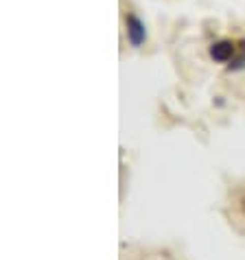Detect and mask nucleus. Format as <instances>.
I'll list each match as a JSON object with an SVG mask.
<instances>
[{"instance_id":"f03ea898","label":"nucleus","mask_w":245,"mask_h":260,"mask_svg":"<svg viewBox=\"0 0 245 260\" xmlns=\"http://www.w3.org/2000/svg\"><path fill=\"white\" fill-rule=\"evenodd\" d=\"M210 57L215 61H219V63L230 61L234 57V44H232V42H228V40L215 42V44L210 46Z\"/></svg>"},{"instance_id":"7ed1b4c3","label":"nucleus","mask_w":245,"mask_h":260,"mask_svg":"<svg viewBox=\"0 0 245 260\" xmlns=\"http://www.w3.org/2000/svg\"><path fill=\"white\" fill-rule=\"evenodd\" d=\"M241 210H243V214H245V197L241 199Z\"/></svg>"},{"instance_id":"f257e3e1","label":"nucleus","mask_w":245,"mask_h":260,"mask_svg":"<svg viewBox=\"0 0 245 260\" xmlns=\"http://www.w3.org/2000/svg\"><path fill=\"white\" fill-rule=\"evenodd\" d=\"M125 31H127V40L132 46H142L147 42V28H145V22L134 16V13H129V16L125 18Z\"/></svg>"}]
</instances>
